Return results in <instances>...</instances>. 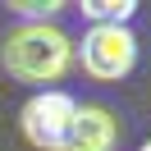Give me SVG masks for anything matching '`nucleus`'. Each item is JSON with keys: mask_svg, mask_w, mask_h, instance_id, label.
I'll use <instances>...</instances> for the list:
<instances>
[{"mask_svg": "<svg viewBox=\"0 0 151 151\" xmlns=\"http://www.w3.org/2000/svg\"><path fill=\"white\" fill-rule=\"evenodd\" d=\"M0 64L14 83L46 92V83H60L73 69V37L60 23H19L0 46Z\"/></svg>", "mask_w": 151, "mask_h": 151, "instance_id": "1", "label": "nucleus"}, {"mask_svg": "<svg viewBox=\"0 0 151 151\" xmlns=\"http://www.w3.org/2000/svg\"><path fill=\"white\" fill-rule=\"evenodd\" d=\"M73 64H83L96 83H124L137 69V32L133 28H87L73 46Z\"/></svg>", "mask_w": 151, "mask_h": 151, "instance_id": "2", "label": "nucleus"}, {"mask_svg": "<svg viewBox=\"0 0 151 151\" xmlns=\"http://www.w3.org/2000/svg\"><path fill=\"white\" fill-rule=\"evenodd\" d=\"M73 110H78V96L46 87V92L28 96V105L19 110V128L37 151H60L69 137V124H73Z\"/></svg>", "mask_w": 151, "mask_h": 151, "instance_id": "3", "label": "nucleus"}, {"mask_svg": "<svg viewBox=\"0 0 151 151\" xmlns=\"http://www.w3.org/2000/svg\"><path fill=\"white\" fill-rule=\"evenodd\" d=\"M124 137V124L114 110H105V105L96 101H78L73 110V124H69V137L60 151H114Z\"/></svg>", "mask_w": 151, "mask_h": 151, "instance_id": "4", "label": "nucleus"}, {"mask_svg": "<svg viewBox=\"0 0 151 151\" xmlns=\"http://www.w3.org/2000/svg\"><path fill=\"white\" fill-rule=\"evenodd\" d=\"M78 9H83V19L92 28H133L142 5L137 0H83Z\"/></svg>", "mask_w": 151, "mask_h": 151, "instance_id": "5", "label": "nucleus"}, {"mask_svg": "<svg viewBox=\"0 0 151 151\" xmlns=\"http://www.w3.org/2000/svg\"><path fill=\"white\" fill-rule=\"evenodd\" d=\"M9 14H19L23 23H55V14H64V0H9Z\"/></svg>", "mask_w": 151, "mask_h": 151, "instance_id": "6", "label": "nucleus"}, {"mask_svg": "<svg viewBox=\"0 0 151 151\" xmlns=\"http://www.w3.org/2000/svg\"><path fill=\"white\" fill-rule=\"evenodd\" d=\"M137 151H151V137H147V142H142V147H137Z\"/></svg>", "mask_w": 151, "mask_h": 151, "instance_id": "7", "label": "nucleus"}]
</instances>
